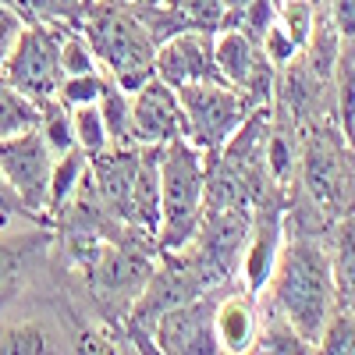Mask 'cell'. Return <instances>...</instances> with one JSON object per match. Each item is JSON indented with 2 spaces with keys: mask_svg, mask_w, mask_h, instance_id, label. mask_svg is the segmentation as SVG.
Masks as SVG:
<instances>
[{
  "mask_svg": "<svg viewBox=\"0 0 355 355\" xmlns=\"http://www.w3.org/2000/svg\"><path fill=\"white\" fill-rule=\"evenodd\" d=\"M266 288L274 291L277 316L316 345L331 323V306L338 295L327 252L306 239L281 242V256Z\"/></svg>",
  "mask_w": 355,
  "mask_h": 355,
  "instance_id": "cell-1",
  "label": "cell"
},
{
  "mask_svg": "<svg viewBox=\"0 0 355 355\" xmlns=\"http://www.w3.org/2000/svg\"><path fill=\"white\" fill-rule=\"evenodd\" d=\"M206 153L189 139L160 146V227L157 242L164 252H182L192 245L206 214Z\"/></svg>",
  "mask_w": 355,
  "mask_h": 355,
  "instance_id": "cell-2",
  "label": "cell"
},
{
  "mask_svg": "<svg viewBox=\"0 0 355 355\" xmlns=\"http://www.w3.org/2000/svg\"><path fill=\"white\" fill-rule=\"evenodd\" d=\"M82 36L93 46L100 68L125 89L135 93L153 78V61H157V36L139 15H132L121 4L96 0L89 18L82 21Z\"/></svg>",
  "mask_w": 355,
  "mask_h": 355,
  "instance_id": "cell-3",
  "label": "cell"
},
{
  "mask_svg": "<svg viewBox=\"0 0 355 355\" xmlns=\"http://www.w3.org/2000/svg\"><path fill=\"white\" fill-rule=\"evenodd\" d=\"M178 100L185 110V139L206 157L220 153L239 135L252 114V96L227 82H199L178 89Z\"/></svg>",
  "mask_w": 355,
  "mask_h": 355,
  "instance_id": "cell-4",
  "label": "cell"
},
{
  "mask_svg": "<svg viewBox=\"0 0 355 355\" xmlns=\"http://www.w3.org/2000/svg\"><path fill=\"white\" fill-rule=\"evenodd\" d=\"M4 75L21 96H28L36 107H46L57 100L64 85V61H61V28L50 25H28L21 28V36L15 50L8 53Z\"/></svg>",
  "mask_w": 355,
  "mask_h": 355,
  "instance_id": "cell-5",
  "label": "cell"
},
{
  "mask_svg": "<svg viewBox=\"0 0 355 355\" xmlns=\"http://www.w3.org/2000/svg\"><path fill=\"white\" fill-rule=\"evenodd\" d=\"M53 164H57V157L50 153L40 125L21 132V135L0 139V174H4V182L15 189V196L21 199V206L33 217L50 206Z\"/></svg>",
  "mask_w": 355,
  "mask_h": 355,
  "instance_id": "cell-6",
  "label": "cell"
},
{
  "mask_svg": "<svg viewBox=\"0 0 355 355\" xmlns=\"http://www.w3.org/2000/svg\"><path fill=\"white\" fill-rule=\"evenodd\" d=\"M214 309L217 302H210L206 295L167 309L150 327L153 348L160 355H224L214 327Z\"/></svg>",
  "mask_w": 355,
  "mask_h": 355,
  "instance_id": "cell-7",
  "label": "cell"
},
{
  "mask_svg": "<svg viewBox=\"0 0 355 355\" xmlns=\"http://www.w3.org/2000/svg\"><path fill=\"white\" fill-rule=\"evenodd\" d=\"M214 43H217V33H206V28H182V33L160 40L153 75L167 82L171 89H185L199 82H224Z\"/></svg>",
  "mask_w": 355,
  "mask_h": 355,
  "instance_id": "cell-8",
  "label": "cell"
},
{
  "mask_svg": "<svg viewBox=\"0 0 355 355\" xmlns=\"http://www.w3.org/2000/svg\"><path fill=\"white\" fill-rule=\"evenodd\" d=\"M132 135L135 146H167L174 139H185V110L178 89L157 75L132 93Z\"/></svg>",
  "mask_w": 355,
  "mask_h": 355,
  "instance_id": "cell-9",
  "label": "cell"
},
{
  "mask_svg": "<svg viewBox=\"0 0 355 355\" xmlns=\"http://www.w3.org/2000/svg\"><path fill=\"white\" fill-rule=\"evenodd\" d=\"M153 277L150 256H142L135 249H117V245H96L89 256V281L93 288L110 302L135 306L142 288Z\"/></svg>",
  "mask_w": 355,
  "mask_h": 355,
  "instance_id": "cell-10",
  "label": "cell"
},
{
  "mask_svg": "<svg viewBox=\"0 0 355 355\" xmlns=\"http://www.w3.org/2000/svg\"><path fill=\"white\" fill-rule=\"evenodd\" d=\"M214 53H217L220 78L234 89H242V93H249L252 100H259V93L270 85V61L263 57L259 43L249 40L242 28L227 25L217 33Z\"/></svg>",
  "mask_w": 355,
  "mask_h": 355,
  "instance_id": "cell-11",
  "label": "cell"
},
{
  "mask_svg": "<svg viewBox=\"0 0 355 355\" xmlns=\"http://www.w3.org/2000/svg\"><path fill=\"white\" fill-rule=\"evenodd\" d=\"M214 327H217V341L224 348V355H249L256 334H259V313L252 295H227L224 302H217L214 309Z\"/></svg>",
  "mask_w": 355,
  "mask_h": 355,
  "instance_id": "cell-12",
  "label": "cell"
},
{
  "mask_svg": "<svg viewBox=\"0 0 355 355\" xmlns=\"http://www.w3.org/2000/svg\"><path fill=\"white\" fill-rule=\"evenodd\" d=\"M277 256H281V227H277V220L266 217V220L252 224L249 245H245V256H242V266H239L249 295H259L266 284H270Z\"/></svg>",
  "mask_w": 355,
  "mask_h": 355,
  "instance_id": "cell-13",
  "label": "cell"
},
{
  "mask_svg": "<svg viewBox=\"0 0 355 355\" xmlns=\"http://www.w3.org/2000/svg\"><path fill=\"white\" fill-rule=\"evenodd\" d=\"M306 185L316 199L323 202H334L341 196V185H345V164H341V153L327 139L313 142L306 150Z\"/></svg>",
  "mask_w": 355,
  "mask_h": 355,
  "instance_id": "cell-14",
  "label": "cell"
},
{
  "mask_svg": "<svg viewBox=\"0 0 355 355\" xmlns=\"http://www.w3.org/2000/svg\"><path fill=\"white\" fill-rule=\"evenodd\" d=\"M8 4L28 25H50V28H82L96 0H8Z\"/></svg>",
  "mask_w": 355,
  "mask_h": 355,
  "instance_id": "cell-15",
  "label": "cell"
},
{
  "mask_svg": "<svg viewBox=\"0 0 355 355\" xmlns=\"http://www.w3.org/2000/svg\"><path fill=\"white\" fill-rule=\"evenodd\" d=\"M153 15L164 18V21H178V33H182V28L220 33L227 4H224V0H157Z\"/></svg>",
  "mask_w": 355,
  "mask_h": 355,
  "instance_id": "cell-16",
  "label": "cell"
},
{
  "mask_svg": "<svg viewBox=\"0 0 355 355\" xmlns=\"http://www.w3.org/2000/svg\"><path fill=\"white\" fill-rule=\"evenodd\" d=\"M85 182H89V153L75 146L71 153L57 157V164H53V174H50V206H46V210L61 214L64 206L82 192Z\"/></svg>",
  "mask_w": 355,
  "mask_h": 355,
  "instance_id": "cell-17",
  "label": "cell"
},
{
  "mask_svg": "<svg viewBox=\"0 0 355 355\" xmlns=\"http://www.w3.org/2000/svg\"><path fill=\"white\" fill-rule=\"evenodd\" d=\"M100 114H103L110 146H117V150H121V146H135V135H132V93H125L114 78L107 85V93L100 96Z\"/></svg>",
  "mask_w": 355,
  "mask_h": 355,
  "instance_id": "cell-18",
  "label": "cell"
},
{
  "mask_svg": "<svg viewBox=\"0 0 355 355\" xmlns=\"http://www.w3.org/2000/svg\"><path fill=\"white\" fill-rule=\"evenodd\" d=\"M36 125H40V107L28 96H21L18 89L0 75V139L21 135Z\"/></svg>",
  "mask_w": 355,
  "mask_h": 355,
  "instance_id": "cell-19",
  "label": "cell"
},
{
  "mask_svg": "<svg viewBox=\"0 0 355 355\" xmlns=\"http://www.w3.org/2000/svg\"><path fill=\"white\" fill-rule=\"evenodd\" d=\"M313 341L309 338H302L299 331L291 327V323H284L281 316L277 320H270L266 327L256 334V341H252V348H249V355H313Z\"/></svg>",
  "mask_w": 355,
  "mask_h": 355,
  "instance_id": "cell-20",
  "label": "cell"
},
{
  "mask_svg": "<svg viewBox=\"0 0 355 355\" xmlns=\"http://www.w3.org/2000/svg\"><path fill=\"white\" fill-rule=\"evenodd\" d=\"M71 128H75V142H78V150H85L89 157H96V153L110 150V135H107V125H103L100 103L71 107Z\"/></svg>",
  "mask_w": 355,
  "mask_h": 355,
  "instance_id": "cell-21",
  "label": "cell"
},
{
  "mask_svg": "<svg viewBox=\"0 0 355 355\" xmlns=\"http://www.w3.org/2000/svg\"><path fill=\"white\" fill-rule=\"evenodd\" d=\"M0 355H57L40 323H15L0 331Z\"/></svg>",
  "mask_w": 355,
  "mask_h": 355,
  "instance_id": "cell-22",
  "label": "cell"
},
{
  "mask_svg": "<svg viewBox=\"0 0 355 355\" xmlns=\"http://www.w3.org/2000/svg\"><path fill=\"white\" fill-rule=\"evenodd\" d=\"M331 270H334V288L345 302H352L355 309V224H345L338 234V252L331 259Z\"/></svg>",
  "mask_w": 355,
  "mask_h": 355,
  "instance_id": "cell-23",
  "label": "cell"
},
{
  "mask_svg": "<svg viewBox=\"0 0 355 355\" xmlns=\"http://www.w3.org/2000/svg\"><path fill=\"white\" fill-rule=\"evenodd\" d=\"M110 85V75L107 71H89V75H75V78H64L61 93H57V100H61L64 107H85V103H100V96L107 93Z\"/></svg>",
  "mask_w": 355,
  "mask_h": 355,
  "instance_id": "cell-24",
  "label": "cell"
},
{
  "mask_svg": "<svg viewBox=\"0 0 355 355\" xmlns=\"http://www.w3.org/2000/svg\"><path fill=\"white\" fill-rule=\"evenodd\" d=\"M25 274V242H0V302L11 299Z\"/></svg>",
  "mask_w": 355,
  "mask_h": 355,
  "instance_id": "cell-25",
  "label": "cell"
},
{
  "mask_svg": "<svg viewBox=\"0 0 355 355\" xmlns=\"http://www.w3.org/2000/svg\"><path fill=\"white\" fill-rule=\"evenodd\" d=\"M259 50H263V57L270 61L274 68H284V64H291L295 57L302 53V46L295 43L291 36H288V28L281 25V21H274L270 28L263 33V40H259Z\"/></svg>",
  "mask_w": 355,
  "mask_h": 355,
  "instance_id": "cell-26",
  "label": "cell"
},
{
  "mask_svg": "<svg viewBox=\"0 0 355 355\" xmlns=\"http://www.w3.org/2000/svg\"><path fill=\"white\" fill-rule=\"evenodd\" d=\"M316 355H355V320H334L327 323L323 338L316 341Z\"/></svg>",
  "mask_w": 355,
  "mask_h": 355,
  "instance_id": "cell-27",
  "label": "cell"
},
{
  "mask_svg": "<svg viewBox=\"0 0 355 355\" xmlns=\"http://www.w3.org/2000/svg\"><path fill=\"white\" fill-rule=\"evenodd\" d=\"M21 28H25V18L8 4V0H0V68H4L8 53L15 50V43H18V36H21Z\"/></svg>",
  "mask_w": 355,
  "mask_h": 355,
  "instance_id": "cell-28",
  "label": "cell"
},
{
  "mask_svg": "<svg viewBox=\"0 0 355 355\" xmlns=\"http://www.w3.org/2000/svg\"><path fill=\"white\" fill-rule=\"evenodd\" d=\"M18 217H33V214H28L25 206H21V199L15 196V189L4 182V174H0V231L11 227Z\"/></svg>",
  "mask_w": 355,
  "mask_h": 355,
  "instance_id": "cell-29",
  "label": "cell"
},
{
  "mask_svg": "<svg viewBox=\"0 0 355 355\" xmlns=\"http://www.w3.org/2000/svg\"><path fill=\"white\" fill-rule=\"evenodd\" d=\"M331 21L341 40H355V0H331Z\"/></svg>",
  "mask_w": 355,
  "mask_h": 355,
  "instance_id": "cell-30",
  "label": "cell"
},
{
  "mask_svg": "<svg viewBox=\"0 0 355 355\" xmlns=\"http://www.w3.org/2000/svg\"><path fill=\"white\" fill-rule=\"evenodd\" d=\"M266 160H270V174L277 178V182H284V178L291 174V153H288V146L281 135L270 139V150H266Z\"/></svg>",
  "mask_w": 355,
  "mask_h": 355,
  "instance_id": "cell-31",
  "label": "cell"
},
{
  "mask_svg": "<svg viewBox=\"0 0 355 355\" xmlns=\"http://www.w3.org/2000/svg\"><path fill=\"white\" fill-rule=\"evenodd\" d=\"M75 355H121L114 348V341L110 338H103V334H82L78 338V345H75Z\"/></svg>",
  "mask_w": 355,
  "mask_h": 355,
  "instance_id": "cell-32",
  "label": "cell"
}]
</instances>
